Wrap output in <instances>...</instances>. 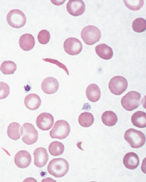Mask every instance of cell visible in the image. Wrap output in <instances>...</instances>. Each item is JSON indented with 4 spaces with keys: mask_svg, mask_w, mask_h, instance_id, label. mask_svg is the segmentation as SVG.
<instances>
[{
    "mask_svg": "<svg viewBox=\"0 0 146 182\" xmlns=\"http://www.w3.org/2000/svg\"><path fill=\"white\" fill-rule=\"evenodd\" d=\"M69 165L64 158H54L49 162L47 167L49 173L55 177L59 178L64 176L69 170Z\"/></svg>",
    "mask_w": 146,
    "mask_h": 182,
    "instance_id": "cell-1",
    "label": "cell"
},
{
    "mask_svg": "<svg viewBox=\"0 0 146 182\" xmlns=\"http://www.w3.org/2000/svg\"><path fill=\"white\" fill-rule=\"evenodd\" d=\"M125 140L133 148H139L144 145L145 142V135L141 131L133 128L128 129L124 135Z\"/></svg>",
    "mask_w": 146,
    "mask_h": 182,
    "instance_id": "cell-2",
    "label": "cell"
},
{
    "mask_svg": "<svg viewBox=\"0 0 146 182\" xmlns=\"http://www.w3.org/2000/svg\"><path fill=\"white\" fill-rule=\"evenodd\" d=\"M141 94L132 91L128 92L121 98V103L123 108L131 111L137 108L140 104Z\"/></svg>",
    "mask_w": 146,
    "mask_h": 182,
    "instance_id": "cell-3",
    "label": "cell"
},
{
    "mask_svg": "<svg viewBox=\"0 0 146 182\" xmlns=\"http://www.w3.org/2000/svg\"><path fill=\"white\" fill-rule=\"evenodd\" d=\"M82 38L87 45H93L98 42L101 37V33L96 27L88 25L82 30L81 34Z\"/></svg>",
    "mask_w": 146,
    "mask_h": 182,
    "instance_id": "cell-4",
    "label": "cell"
},
{
    "mask_svg": "<svg viewBox=\"0 0 146 182\" xmlns=\"http://www.w3.org/2000/svg\"><path fill=\"white\" fill-rule=\"evenodd\" d=\"M70 131V127L68 123L66 121L60 120L55 123L49 134L52 138L63 139L69 135Z\"/></svg>",
    "mask_w": 146,
    "mask_h": 182,
    "instance_id": "cell-5",
    "label": "cell"
},
{
    "mask_svg": "<svg viewBox=\"0 0 146 182\" xmlns=\"http://www.w3.org/2000/svg\"><path fill=\"white\" fill-rule=\"evenodd\" d=\"M20 134L23 141L27 145L35 143L38 138V133L34 126L32 124L26 123L21 127Z\"/></svg>",
    "mask_w": 146,
    "mask_h": 182,
    "instance_id": "cell-6",
    "label": "cell"
},
{
    "mask_svg": "<svg viewBox=\"0 0 146 182\" xmlns=\"http://www.w3.org/2000/svg\"><path fill=\"white\" fill-rule=\"evenodd\" d=\"M7 20L9 25L16 28L23 26L27 21L26 17L24 13L18 9L11 10L7 15Z\"/></svg>",
    "mask_w": 146,
    "mask_h": 182,
    "instance_id": "cell-7",
    "label": "cell"
},
{
    "mask_svg": "<svg viewBox=\"0 0 146 182\" xmlns=\"http://www.w3.org/2000/svg\"><path fill=\"white\" fill-rule=\"evenodd\" d=\"M128 86L127 80L122 76H117L113 77L110 80L108 87L111 93L116 95H119L125 91Z\"/></svg>",
    "mask_w": 146,
    "mask_h": 182,
    "instance_id": "cell-8",
    "label": "cell"
},
{
    "mask_svg": "<svg viewBox=\"0 0 146 182\" xmlns=\"http://www.w3.org/2000/svg\"><path fill=\"white\" fill-rule=\"evenodd\" d=\"M64 48L68 54L72 55L80 53L82 49L81 42L75 38L70 37L67 39L64 43Z\"/></svg>",
    "mask_w": 146,
    "mask_h": 182,
    "instance_id": "cell-9",
    "label": "cell"
},
{
    "mask_svg": "<svg viewBox=\"0 0 146 182\" xmlns=\"http://www.w3.org/2000/svg\"><path fill=\"white\" fill-rule=\"evenodd\" d=\"M54 123L53 116L51 114L46 112L40 113L37 117L36 120L37 126L42 131H47L50 129Z\"/></svg>",
    "mask_w": 146,
    "mask_h": 182,
    "instance_id": "cell-10",
    "label": "cell"
},
{
    "mask_svg": "<svg viewBox=\"0 0 146 182\" xmlns=\"http://www.w3.org/2000/svg\"><path fill=\"white\" fill-rule=\"evenodd\" d=\"M66 8L70 15L78 16L84 13L85 10V5L81 0H69L66 5Z\"/></svg>",
    "mask_w": 146,
    "mask_h": 182,
    "instance_id": "cell-11",
    "label": "cell"
},
{
    "mask_svg": "<svg viewBox=\"0 0 146 182\" xmlns=\"http://www.w3.org/2000/svg\"><path fill=\"white\" fill-rule=\"evenodd\" d=\"M31 157L29 152L25 150H21L17 152L14 158L15 165L19 167L24 168L30 165Z\"/></svg>",
    "mask_w": 146,
    "mask_h": 182,
    "instance_id": "cell-12",
    "label": "cell"
},
{
    "mask_svg": "<svg viewBox=\"0 0 146 182\" xmlns=\"http://www.w3.org/2000/svg\"><path fill=\"white\" fill-rule=\"evenodd\" d=\"M34 157V164L38 167L44 166L48 160V155L46 149L43 147L36 148L33 152Z\"/></svg>",
    "mask_w": 146,
    "mask_h": 182,
    "instance_id": "cell-13",
    "label": "cell"
},
{
    "mask_svg": "<svg viewBox=\"0 0 146 182\" xmlns=\"http://www.w3.org/2000/svg\"><path fill=\"white\" fill-rule=\"evenodd\" d=\"M59 83L57 80L52 77L44 79L41 83V88L45 93L52 94L56 93L59 88Z\"/></svg>",
    "mask_w": 146,
    "mask_h": 182,
    "instance_id": "cell-14",
    "label": "cell"
},
{
    "mask_svg": "<svg viewBox=\"0 0 146 182\" xmlns=\"http://www.w3.org/2000/svg\"><path fill=\"white\" fill-rule=\"evenodd\" d=\"M123 163L126 168L132 170L137 167L139 164V160L136 153L130 152L127 153L124 156Z\"/></svg>",
    "mask_w": 146,
    "mask_h": 182,
    "instance_id": "cell-15",
    "label": "cell"
},
{
    "mask_svg": "<svg viewBox=\"0 0 146 182\" xmlns=\"http://www.w3.org/2000/svg\"><path fill=\"white\" fill-rule=\"evenodd\" d=\"M41 103V100L37 94L32 93L27 95L24 99V104L26 107L31 110L38 109Z\"/></svg>",
    "mask_w": 146,
    "mask_h": 182,
    "instance_id": "cell-16",
    "label": "cell"
},
{
    "mask_svg": "<svg viewBox=\"0 0 146 182\" xmlns=\"http://www.w3.org/2000/svg\"><path fill=\"white\" fill-rule=\"evenodd\" d=\"M19 43L20 47L23 50L29 51L32 49L35 46V38L31 34H25L20 37Z\"/></svg>",
    "mask_w": 146,
    "mask_h": 182,
    "instance_id": "cell-17",
    "label": "cell"
},
{
    "mask_svg": "<svg viewBox=\"0 0 146 182\" xmlns=\"http://www.w3.org/2000/svg\"><path fill=\"white\" fill-rule=\"evenodd\" d=\"M101 92L98 86L95 84H91L88 86L86 95L88 99L92 102H96L100 98Z\"/></svg>",
    "mask_w": 146,
    "mask_h": 182,
    "instance_id": "cell-18",
    "label": "cell"
},
{
    "mask_svg": "<svg viewBox=\"0 0 146 182\" xmlns=\"http://www.w3.org/2000/svg\"><path fill=\"white\" fill-rule=\"evenodd\" d=\"M95 49L96 54L102 59L109 60L111 59L113 56L112 49L106 44H100L96 46Z\"/></svg>",
    "mask_w": 146,
    "mask_h": 182,
    "instance_id": "cell-19",
    "label": "cell"
},
{
    "mask_svg": "<svg viewBox=\"0 0 146 182\" xmlns=\"http://www.w3.org/2000/svg\"><path fill=\"white\" fill-rule=\"evenodd\" d=\"M131 120L133 125L139 128H144L146 126V113L142 111H138L133 113Z\"/></svg>",
    "mask_w": 146,
    "mask_h": 182,
    "instance_id": "cell-20",
    "label": "cell"
},
{
    "mask_svg": "<svg viewBox=\"0 0 146 182\" xmlns=\"http://www.w3.org/2000/svg\"><path fill=\"white\" fill-rule=\"evenodd\" d=\"M101 119L103 123L109 127L115 125L118 120L116 114L111 111H105L102 115Z\"/></svg>",
    "mask_w": 146,
    "mask_h": 182,
    "instance_id": "cell-21",
    "label": "cell"
},
{
    "mask_svg": "<svg viewBox=\"0 0 146 182\" xmlns=\"http://www.w3.org/2000/svg\"><path fill=\"white\" fill-rule=\"evenodd\" d=\"M21 127L20 124L17 122H13L11 123L7 128L8 136L12 140H18L20 137Z\"/></svg>",
    "mask_w": 146,
    "mask_h": 182,
    "instance_id": "cell-22",
    "label": "cell"
},
{
    "mask_svg": "<svg viewBox=\"0 0 146 182\" xmlns=\"http://www.w3.org/2000/svg\"><path fill=\"white\" fill-rule=\"evenodd\" d=\"M94 118L90 113L85 111L80 114L78 117V121L80 125L84 127L91 126L94 123Z\"/></svg>",
    "mask_w": 146,
    "mask_h": 182,
    "instance_id": "cell-23",
    "label": "cell"
},
{
    "mask_svg": "<svg viewBox=\"0 0 146 182\" xmlns=\"http://www.w3.org/2000/svg\"><path fill=\"white\" fill-rule=\"evenodd\" d=\"M64 149L63 144L61 142L54 141L52 142L48 146V150L50 154L52 156H58L62 154Z\"/></svg>",
    "mask_w": 146,
    "mask_h": 182,
    "instance_id": "cell-24",
    "label": "cell"
},
{
    "mask_svg": "<svg viewBox=\"0 0 146 182\" xmlns=\"http://www.w3.org/2000/svg\"><path fill=\"white\" fill-rule=\"evenodd\" d=\"M17 66L15 63L13 61H5L1 64L0 70L4 74H12L16 71Z\"/></svg>",
    "mask_w": 146,
    "mask_h": 182,
    "instance_id": "cell-25",
    "label": "cell"
},
{
    "mask_svg": "<svg viewBox=\"0 0 146 182\" xmlns=\"http://www.w3.org/2000/svg\"><path fill=\"white\" fill-rule=\"evenodd\" d=\"M132 26L133 30L136 32H144L146 29V20L142 18H137L133 22Z\"/></svg>",
    "mask_w": 146,
    "mask_h": 182,
    "instance_id": "cell-26",
    "label": "cell"
},
{
    "mask_svg": "<svg viewBox=\"0 0 146 182\" xmlns=\"http://www.w3.org/2000/svg\"><path fill=\"white\" fill-rule=\"evenodd\" d=\"M125 5L129 9L133 11L139 10L143 6V0H125Z\"/></svg>",
    "mask_w": 146,
    "mask_h": 182,
    "instance_id": "cell-27",
    "label": "cell"
},
{
    "mask_svg": "<svg viewBox=\"0 0 146 182\" xmlns=\"http://www.w3.org/2000/svg\"><path fill=\"white\" fill-rule=\"evenodd\" d=\"M49 32L46 30H42L38 33L37 38L39 42L41 44L44 45L48 43L50 39Z\"/></svg>",
    "mask_w": 146,
    "mask_h": 182,
    "instance_id": "cell-28",
    "label": "cell"
},
{
    "mask_svg": "<svg viewBox=\"0 0 146 182\" xmlns=\"http://www.w3.org/2000/svg\"><path fill=\"white\" fill-rule=\"evenodd\" d=\"M10 93V88L6 83L0 82V99L7 98Z\"/></svg>",
    "mask_w": 146,
    "mask_h": 182,
    "instance_id": "cell-29",
    "label": "cell"
},
{
    "mask_svg": "<svg viewBox=\"0 0 146 182\" xmlns=\"http://www.w3.org/2000/svg\"><path fill=\"white\" fill-rule=\"evenodd\" d=\"M42 59L45 61L56 64L60 68H62L66 72L68 75H69V72L66 66L64 65L60 62L57 60L50 58L43 59Z\"/></svg>",
    "mask_w": 146,
    "mask_h": 182,
    "instance_id": "cell-30",
    "label": "cell"
}]
</instances>
